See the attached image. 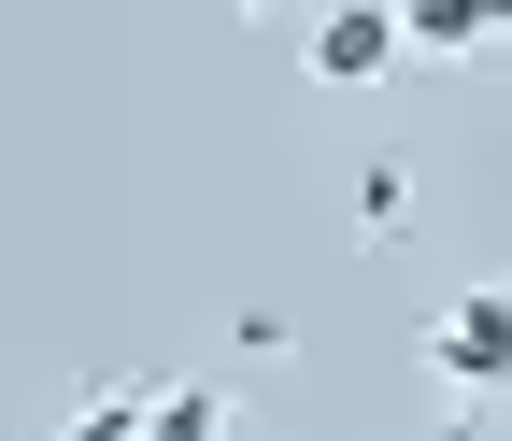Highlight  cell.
Returning <instances> with one entry per match:
<instances>
[{"label":"cell","instance_id":"6da1fadb","mask_svg":"<svg viewBox=\"0 0 512 441\" xmlns=\"http://www.w3.org/2000/svg\"><path fill=\"white\" fill-rule=\"evenodd\" d=\"M427 370L456 399H498L512 413V285H456V299H441L427 313Z\"/></svg>","mask_w":512,"mask_h":441},{"label":"cell","instance_id":"7a4b0ae2","mask_svg":"<svg viewBox=\"0 0 512 441\" xmlns=\"http://www.w3.org/2000/svg\"><path fill=\"white\" fill-rule=\"evenodd\" d=\"M399 57H413L399 0H328V15H313V43H299V72H313V86H384Z\"/></svg>","mask_w":512,"mask_h":441},{"label":"cell","instance_id":"3957f363","mask_svg":"<svg viewBox=\"0 0 512 441\" xmlns=\"http://www.w3.org/2000/svg\"><path fill=\"white\" fill-rule=\"evenodd\" d=\"M342 228H356V257H399V242L427 228V171H413L399 143H370L356 185H342Z\"/></svg>","mask_w":512,"mask_h":441},{"label":"cell","instance_id":"277c9868","mask_svg":"<svg viewBox=\"0 0 512 441\" xmlns=\"http://www.w3.org/2000/svg\"><path fill=\"white\" fill-rule=\"evenodd\" d=\"M143 413H157V370H100V385L57 427H29V441H143Z\"/></svg>","mask_w":512,"mask_h":441},{"label":"cell","instance_id":"5b68a950","mask_svg":"<svg viewBox=\"0 0 512 441\" xmlns=\"http://www.w3.org/2000/svg\"><path fill=\"white\" fill-rule=\"evenodd\" d=\"M413 57H498V0H399Z\"/></svg>","mask_w":512,"mask_h":441},{"label":"cell","instance_id":"8992f818","mask_svg":"<svg viewBox=\"0 0 512 441\" xmlns=\"http://www.w3.org/2000/svg\"><path fill=\"white\" fill-rule=\"evenodd\" d=\"M143 441H242V413H228V385H214V370H185V385H157Z\"/></svg>","mask_w":512,"mask_h":441},{"label":"cell","instance_id":"52a82bcc","mask_svg":"<svg viewBox=\"0 0 512 441\" xmlns=\"http://www.w3.org/2000/svg\"><path fill=\"white\" fill-rule=\"evenodd\" d=\"M285 356H299V328H285L271 299H256V313H228V370H285Z\"/></svg>","mask_w":512,"mask_h":441},{"label":"cell","instance_id":"ba28073f","mask_svg":"<svg viewBox=\"0 0 512 441\" xmlns=\"http://www.w3.org/2000/svg\"><path fill=\"white\" fill-rule=\"evenodd\" d=\"M427 441H498V399H456V413H441Z\"/></svg>","mask_w":512,"mask_h":441},{"label":"cell","instance_id":"9c48e42d","mask_svg":"<svg viewBox=\"0 0 512 441\" xmlns=\"http://www.w3.org/2000/svg\"><path fill=\"white\" fill-rule=\"evenodd\" d=\"M228 15H285V0H228Z\"/></svg>","mask_w":512,"mask_h":441}]
</instances>
